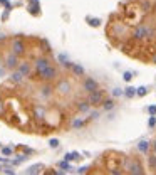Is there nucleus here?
<instances>
[{
	"label": "nucleus",
	"instance_id": "obj_5",
	"mask_svg": "<svg viewBox=\"0 0 156 175\" xmlns=\"http://www.w3.org/2000/svg\"><path fill=\"white\" fill-rule=\"evenodd\" d=\"M5 67L7 69H12V71L17 69V67H19V56L14 54V52L9 54V56H7V61H5Z\"/></svg>",
	"mask_w": 156,
	"mask_h": 175
},
{
	"label": "nucleus",
	"instance_id": "obj_25",
	"mask_svg": "<svg viewBox=\"0 0 156 175\" xmlns=\"http://www.w3.org/2000/svg\"><path fill=\"white\" fill-rule=\"evenodd\" d=\"M148 125H150V128L156 126V118H155V114H151V118H150V121H148Z\"/></svg>",
	"mask_w": 156,
	"mask_h": 175
},
{
	"label": "nucleus",
	"instance_id": "obj_4",
	"mask_svg": "<svg viewBox=\"0 0 156 175\" xmlns=\"http://www.w3.org/2000/svg\"><path fill=\"white\" fill-rule=\"evenodd\" d=\"M12 52L17 54V56H22V54L25 52V44H24V41L14 39V42H12Z\"/></svg>",
	"mask_w": 156,
	"mask_h": 175
},
{
	"label": "nucleus",
	"instance_id": "obj_16",
	"mask_svg": "<svg viewBox=\"0 0 156 175\" xmlns=\"http://www.w3.org/2000/svg\"><path fill=\"white\" fill-rule=\"evenodd\" d=\"M103 106H104L106 111H111V109L114 108V101H113V99H106V101L103 103Z\"/></svg>",
	"mask_w": 156,
	"mask_h": 175
},
{
	"label": "nucleus",
	"instance_id": "obj_15",
	"mask_svg": "<svg viewBox=\"0 0 156 175\" xmlns=\"http://www.w3.org/2000/svg\"><path fill=\"white\" fill-rule=\"evenodd\" d=\"M72 72L76 74V76H82V74H84V67L79 66V64H74V66H72Z\"/></svg>",
	"mask_w": 156,
	"mask_h": 175
},
{
	"label": "nucleus",
	"instance_id": "obj_7",
	"mask_svg": "<svg viewBox=\"0 0 156 175\" xmlns=\"http://www.w3.org/2000/svg\"><path fill=\"white\" fill-rule=\"evenodd\" d=\"M82 86H84V89H86L87 93H91V91H96V89H98V81L92 79V77H86Z\"/></svg>",
	"mask_w": 156,
	"mask_h": 175
},
{
	"label": "nucleus",
	"instance_id": "obj_10",
	"mask_svg": "<svg viewBox=\"0 0 156 175\" xmlns=\"http://www.w3.org/2000/svg\"><path fill=\"white\" fill-rule=\"evenodd\" d=\"M91 106H92V104L89 103V99H87V101H79V104H77V109L81 111V113H87Z\"/></svg>",
	"mask_w": 156,
	"mask_h": 175
},
{
	"label": "nucleus",
	"instance_id": "obj_6",
	"mask_svg": "<svg viewBox=\"0 0 156 175\" xmlns=\"http://www.w3.org/2000/svg\"><path fill=\"white\" fill-rule=\"evenodd\" d=\"M39 76H40L44 81H52L54 77L57 76V71H56V69H54L52 66H49V67H46V69H44L40 74H39Z\"/></svg>",
	"mask_w": 156,
	"mask_h": 175
},
{
	"label": "nucleus",
	"instance_id": "obj_37",
	"mask_svg": "<svg viewBox=\"0 0 156 175\" xmlns=\"http://www.w3.org/2000/svg\"><path fill=\"white\" fill-rule=\"evenodd\" d=\"M4 72H5V69H4V67H0V76H2Z\"/></svg>",
	"mask_w": 156,
	"mask_h": 175
},
{
	"label": "nucleus",
	"instance_id": "obj_13",
	"mask_svg": "<svg viewBox=\"0 0 156 175\" xmlns=\"http://www.w3.org/2000/svg\"><path fill=\"white\" fill-rule=\"evenodd\" d=\"M40 170H42V165L37 163V165H32V167H29V168H27V174H29V175H34V174H39Z\"/></svg>",
	"mask_w": 156,
	"mask_h": 175
},
{
	"label": "nucleus",
	"instance_id": "obj_2",
	"mask_svg": "<svg viewBox=\"0 0 156 175\" xmlns=\"http://www.w3.org/2000/svg\"><path fill=\"white\" fill-rule=\"evenodd\" d=\"M126 170H128L129 174H133V175H141L143 174V167L139 165L138 160H129V162L126 163Z\"/></svg>",
	"mask_w": 156,
	"mask_h": 175
},
{
	"label": "nucleus",
	"instance_id": "obj_26",
	"mask_svg": "<svg viewBox=\"0 0 156 175\" xmlns=\"http://www.w3.org/2000/svg\"><path fill=\"white\" fill-rule=\"evenodd\" d=\"M51 94V88L46 86V88H42V96H49Z\"/></svg>",
	"mask_w": 156,
	"mask_h": 175
},
{
	"label": "nucleus",
	"instance_id": "obj_27",
	"mask_svg": "<svg viewBox=\"0 0 156 175\" xmlns=\"http://www.w3.org/2000/svg\"><path fill=\"white\" fill-rule=\"evenodd\" d=\"M72 126H74V128H79V126H84V121H82V120H76Z\"/></svg>",
	"mask_w": 156,
	"mask_h": 175
},
{
	"label": "nucleus",
	"instance_id": "obj_17",
	"mask_svg": "<svg viewBox=\"0 0 156 175\" xmlns=\"http://www.w3.org/2000/svg\"><path fill=\"white\" fill-rule=\"evenodd\" d=\"M57 89H59V91H61V93H67V91H69V82H66V81H62V82H61V84H59V86H57Z\"/></svg>",
	"mask_w": 156,
	"mask_h": 175
},
{
	"label": "nucleus",
	"instance_id": "obj_19",
	"mask_svg": "<svg viewBox=\"0 0 156 175\" xmlns=\"http://www.w3.org/2000/svg\"><path fill=\"white\" fill-rule=\"evenodd\" d=\"M148 163H150L151 168H156V153H153V155L148 157Z\"/></svg>",
	"mask_w": 156,
	"mask_h": 175
},
{
	"label": "nucleus",
	"instance_id": "obj_29",
	"mask_svg": "<svg viewBox=\"0 0 156 175\" xmlns=\"http://www.w3.org/2000/svg\"><path fill=\"white\" fill-rule=\"evenodd\" d=\"M150 7H151V4L148 0H144V2H143V10H150Z\"/></svg>",
	"mask_w": 156,
	"mask_h": 175
},
{
	"label": "nucleus",
	"instance_id": "obj_9",
	"mask_svg": "<svg viewBox=\"0 0 156 175\" xmlns=\"http://www.w3.org/2000/svg\"><path fill=\"white\" fill-rule=\"evenodd\" d=\"M29 10H30L32 15H39V12H40V4H39V0H30Z\"/></svg>",
	"mask_w": 156,
	"mask_h": 175
},
{
	"label": "nucleus",
	"instance_id": "obj_3",
	"mask_svg": "<svg viewBox=\"0 0 156 175\" xmlns=\"http://www.w3.org/2000/svg\"><path fill=\"white\" fill-rule=\"evenodd\" d=\"M87 99H89V103L92 104V106H98V104H103V103H104V96H103V93H101L99 89H96V91H91Z\"/></svg>",
	"mask_w": 156,
	"mask_h": 175
},
{
	"label": "nucleus",
	"instance_id": "obj_14",
	"mask_svg": "<svg viewBox=\"0 0 156 175\" xmlns=\"http://www.w3.org/2000/svg\"><path fill=\"white\" fill-rule=\"evenodd\" d=\"M19 71H20L24 76H29V72H30V66H29L27 62H22L20 66H19Z\"/></svg>",
	"mask_w": 156,
	"mask_h": 175
},
{
	"label": "nucleus",
	"instance_id": "obj_21",
	"mask_svg": "<svg viewBox=\"0 0 156 175\" xmlns=\"http://www.w3.org/2000/svg\"><path fill=\"white\" fill-rule=\"evenodd\" d=\"M61 168L62 170H72V167H71V163H69V160H64V162H61Z\"/></svg>",
	"mask_w": 156,
	"mask_h": 175
},
{
	"label": "nucleus",
	"instance_id": "obj_22",
	"mask_svg": "<svg viewBox=\"0 0 156 175\" xmlns=\"http://www.w3.org/2000/svg\"><path fill=\"white\" fill-rule=\"evenodd\" d=\"M87 22H89L91 27H99L101 26V20H99V19H87Z\"/></svg>",
	"mask_w": 156,
	"mask_h": 175
},
{
	"label": "nucleus",
	"instance_id": "obj_24",
	"mask_svg": "<svg viewBox=\"0 0 156 175\" xmlns=\"http://www.w3.org/2000/svg\"><path fill=\"white\" fill-rule=\"evenodd\" d=\"M123 79H124V81H131V79H133V72L126 71L124 74H123Z\"/></svg>",
	"mask_w": 156,
	"mask_h": 175
},
{
	"label": "nucleus",
	"instance_id": "obj_11",
	"mask_svg": "<svg viewBox=\"0 0 156 175\" xmlns=\"http://www.w3.org/2000/svg\"><path fill=\"white\" fill-rule=\"evenodd\" d=\"M22 79H24V74H22L19 69H17V71L14 69V72L10 74V81H12V82H20Z\"/></svg>",
	"mask_w": 156,
	"mask_h": 175
},
{
	"label": "nucleus",
	"instance_id": "obj_32",
	"mask_svg": "<svg viewBox=\"0 0 156 175\" xmlns=\"http://www.w3.org/2000/svg\"><path fill=\"white\" fill-rule=\"evenodd\" d=\"M59 61L62 62V64H66V62H67V57L64 56V54H61V56H59Z\"/></svg>",
	"mask_w": 156,
	"mask_h": 175
},
{
	"label": "nucleus",
	"instance_id": "obj_23",
	"mask_svg": "<svg viewBox=\"0 0 156 175\" xmlns=\"http://www.w3.org/2000/svg\"><path fill=\"white\" fill-rule=\"evenodd\" d=\"M146 93H148V89H146L144 86H141V88L136 89V94H138V96H146Z\"/></svg>",
	"mask_w": 156,
	"mask_h": 175
},
{
	"label": "nucleus",
	"instance_id": "obj_38",
	"mask_svg": "<svg viewBox=\"0 0 156 175\" xmlns=\"http://www.w3.org/2000/svg\"><path fill=\"white\" fill-rule=\"evenodd\" d=\"M0 147H2V143H0Z\"/></svg>",
	"mask_w": 156,
	"mask_h": 175
},
{
	"label": "nucleus",
	"instance_id": "obj_30",
	"mask_svg": "<svg viewBox=\"0 0 156 175\" xmlns=\"http://www.w3.org/2000/svg\"><path fill=\"white\" fill-rule=\"evenodd\" d=\"M87 167H81V168H77V170H76V172H77V174H86V172H87Z\"/></svg>",
	"mask_w": 156,
	"mask_h": 175
},
{
	"label": "nucleus",
	"instance_id": "obj_31",
	"mask_svg": "<svg viewBox=\"0 0 156 175\" xmlns=\"http://www.w3.org/2000/svg\"><path fill=\"white\" fill-rule=\"evenodd\" d=\"M2 152H4V155H10V153H12V148L5 147V148H2Z\"/></svg>",
	"mask_w": 156,
	"mask_h": 175
},
{
	"label": "nucleus",
	"instance_id": "obj_36",
	"mask_svg": "<svg viewBox=\"0 0 156 175\" xmlns=\"http://www.w3.org/2000/svg\"><path fill=\"white\" fill-rule=\"evenodd\" d=\"M153 152H155V153H156V140H155V141H153Z\"/></svg>",
	"mask_w": 156,
	"mask_h": 175
},
{
	"label": "nucleus",
	"instance_id": "obj_28",
	"mask_svg": "<svg viewBox=\"0 0 156 175\" xmlns=\"http://www.w3.org/2000/svg\"><path fill=\"white\" fill-rule=\"evenodd\" d=\"M49 145H51L52 148H57V147H59V140H56V138L51 140V141H49Z\"/></svg>",
	"mask_w": 156,
	"mask_h": 175
},
{
	"label": "nucleus",
	"instance_id": "obj_8",
	"mask_svg": "<svg viewBox=\"0 0 156 175\" xmlns=\"http://www.w3.org/2000/svg\"><path fill=\"white\" fill-rule=\"evenodd\" d=\"M51 64H49V59H46V57H40V59H37L35 61V72L37 74H40L46 67H49Z\"/></svg>",
	"mask_w": 156,
	"mask_h": 175
},
{
	"label": "nucleus",
	"instance_id": "obj_18",
	"mask_svg": "<svg viewBox=\"0 0 156 175\" xmlns=\"http://www.w3.org/2000/svg\"><path fill=\"white\" fill-rule=\"evenodd\" d=\"M81 158V155L76 153V152H72V153H66V160H69V162H72V160H77Z\"/></svg>",
	"mask_w": 156,
	"mask_h": 175
},
{
	"label": "nucleus",
	"instance_id": "obj_1",
	"mask_svg": "<svg viewBox=\"0 0 156 175\" xmlns=\"http://www.w3.org/2000/svg\"><path fill=\"white\" fill-rule=\"evenodd\" d=\"M151 34H153V31H151L150 27H148V26H143V24H141V26H138L134 31H133V39H134V41H141V39L150 37Z\"/></svg>",
	"mask_w": 156,
	"mask_h": 175
},
{
	"label": "nucleus",
	"instance_id": "obj_34",
	"mask_svg": "<svg viewBox=\"0 0 156 175\" xmlns=\"http://www.w3.org/2000/svg\"><path fill=\"white\" fill-rule=\"evenodd\" d=\"M4 172H5V174H9V175L15 174V170H12V168H4Z\"/></svg>",
	"mask_w": 156,
	"mask_h": 175
},
{
	"label": "nucleus",
	"instance_id": "obj_12",
	"mask_svg": "<svg viewBox=\"0 0 156 175\" xmlns=\"http://www.w3.org/2000/svg\"><path fill=\"white\" fill-rule=\"evenodd\" d=\"M150 141H146V140H141L139 143H138V150H139L141 153H148V150H150Z\"/></svg>",
	"mask_w": 156,
	"mask_h": 175
},
{
	"label": "nucleus",
	"instance_id": "obj_20",
	"mask_svg": "<svg viewBox=\"0 0 156 175\" xmlns=\"http://www.w3.org/2000/svg\"><path fill=\"white\" fill-rule=\"evenodd\" d=\"M136 89H138V88H126V91H124V94L126 96H128V98H133V96H134L136 94Z\"/></svg>",
	"mask_w": 156,
	"mask_h": 175
},
{
	"label": "nucleus",
	"instance_id": "obj_35",
	"mask_svg": "<svg viewBox=\"0 0 156 175\" xmlns=\"http://www.w3.org/2000/svg\"><path fill=\"white\" fill-rule=\"evenodd\" d=\"M91 118H99V113H98V111H94V113H91Z\"/></svg>",
	"mask_w": 156,
	"mask_h": 175
},
{
	"label": "nucleus",
	"instance_id": "obj_33",
	"mask_svg": "<svg viewBox=\"0 0 156 175\" xmlns=\"http://www.w3.org/2000/svg\"><path fill=\"white\" fill-rule=\"evenodd\" d=\"M148 111H150V114H156V106H150Z\"/></svg>",
	"mask_w": 156,
	"mask_h": 175
},
{
	"label": "nucleus",
	"instance_id": "obj_39",
	"mask_svg": "<svg viewBox=\"0 0 156 175\" xmlns=\"http://www.w3.org/2000/svg\"><path fill=\"white\" fill-rule=\"evenodd\" d=\"M0 62H2V61H0Z\"/></svg>",
	"mask_w": 156,
	"mask_h": 175
}]
</instances>
